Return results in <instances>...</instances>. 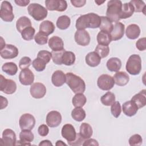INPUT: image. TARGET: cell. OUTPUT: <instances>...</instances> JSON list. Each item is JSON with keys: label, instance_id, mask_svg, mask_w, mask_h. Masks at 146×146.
Instances as JSON below:
<instances>
[{"label": "cell", "instance_id": "8fae6325", "mask_svg": "<svg viewBox=\"0 0 146 146\" xmlns=\"http://www.w3.org/2000/svg\"><path fill=\"white\" fill-rule=\"evenodd\" d=\"M46 9L50 11H64L67 7V3L63 0H46L45 1Z\"/></svg>", "mask_w": 146, "mask_h": 146}, {"label": "cell", "instance_id": "6125c7cd", "mask_svg": "<svg viewBox=\"0 0 146 146\" xmlns=\"http://www.w3.org/2000/svg\"><path fill=\"white\" fill-rule=\"evenodd\" d=\"M95 3L98 5H101L102 3H103L104 2H105V1H95Z\"/></svg>", "mask_w": 146, "mask_h": 146}, {"label": "cell", "instance_id": "94428289", "mask_svg": "<svg viewBox=\"0 0 146 146\" xmlns=\"http://www.w3.org/2000/svg\"><path fill=\"white\" fill-rule=\"evenodd\" d=\"M1 48H0V50H2L5 46L6 44H5V42L3 40V39L2 37H1Z\"/></svg>", "mask_w": 146, "mask_h": 146}, {"label": "cell", "instance_id": "cb8c5ba5", "mask_svg": "<svg viewBox=\"0 0 146 146\" xmlns=\"http://www.w3.org/2000/svg\"><path fill=\"white\" fill-rule=\"evenodd\" d=\"M101 59L100 56L95 51L88 53L85 58L86 63L92 67L98 66L101 62Z\"/></svg>", "mask_w": 146, "mask_h": 146}, {"label": "cell", "instance_id": "2e32d148", "mask_svg": "<svg viewBox=\"0 0 146 146\" xmlns=\"http://www.w3.org/2000/svg\"><path fill=\"white\" fill-rule=\"evenodd\" d=\"M125 26L123 23L117 22L113 25L112 29L110 32L111 40H117L120 39L124 34Z\"/></svg>", "mask_w": 146, "mask_h": 146}, {"label": "cell", "instance_id": "4dcf8cb0", "mask_svg": "<svg viewBox=\"0 0 146 146\" xmlns=\"http://www.w3.org/2000/svg\"><path fill=\"white\" fill-rule=\"evenodd\" d=\"M97 42L98 44L104 45V46H108V44L111 42V35L109 33L100 31L97 35Z\"/></svg>", "mask_w": 146, "mask_h": 146}, {"label": "cell", "instance_id": "f546056e", "mask_svg": "<svg viewBox=\"0 0 146 146\" xmlns=\"http://www.w3.org/2000/svg\"><path fill=\"white\" fill-rule=\"evenodd\" d=\"M30 26H31V22L28 17L25 16L20 17L16 22L17 30L20 33H21L24 29Z\"/></svg>", "mask_w": 146, "mask_h": 146}, {"label": "cell", "instance_id": "db71d44e", "mask_svg": "<svg viewBox=\"0 0 146 146\" xmlns=\"http://www.w3.org/2000/svg\"><path fill=\"white\" fill-rule=\"evenodd\" d=\"M70 2L75 7H83L86 3V0H71Z\"/></svg>", "mask_w": 146, "mask_h": 146}, {"label": "cell", "instance_id": "4fadbf2b", "mask_svg": "<svg viewBox=\"0 0 146 146\" xmlns=\"http://www.w3.org/2000/svg\"><path fill=\"white\" fill-rule=\"evenodd\" d=\"M30 92L34 98L40 99L43 98L45 95L46 93V88L45 86L41 83H34L32 84L30 87Z\"/></svg>", "mask_w": 146, "mask_h": 146}, {"label": "cell", "instance_id": "8d00e7d4", "mask_svg": "<svg viewBox=\"0 0 146 146\" xmlns=\"http://www.w3.org/2000/svg\"><path fill=\"white\" fill-rule=\"evenodd\" d=\"M70 18L67 15L59 17L56 21V26L60 30H66L70 26Z\"/></svg>", "mask_w": 146, "mask_h": 146}, {"label": "cell", "instance_id": "e575fe53", "mask_svg": "<svg viewBox=\"0 0 146 146\" xmlns=\"http://www.w3.org/2000/svg\"><path fill=\"white\" fill-rule=\"evenodd\" d=\"M87 102V99L83 93L76 94L72 98V103L75 107H82Z\"/></svg>", "mask_w": 146, "mask_h": 146}, {"label": "cell", "instance_id": "ac0fdd59", "mask_svg": "<svg viewBox=\"0 0 146 146\" xmlns=\"http://www.w3.org/2000/svg\"><path fill=\"white\" fill-rule=\"evenodd\" d=\"M61 133L63 137L64 138L68 143L74 141L76 136V132L75 128L70 124H66L63 126Z\"/></svg>", "mask_w": 146, "mask_h": 146}, {"label": "cell", "instance_id": "c3c4849f", "mask_svg": "<svg viewBox=\"0 0 146 146\" xmlns=\"http://www.w3.org/2000/svg\"><path fill=\"white\" fill-rule=\"evenodd\" d=\"M131 146H139L142 144L143 139L139 134H135L130 137L128 140Z\"/></svg>", "mask_w": 146, "mask_h": 146}, {"label": "cell", "instance_id": "8992f818", "mask_svg": "<svg viewBox=\"0 0 146 146\" xmlns=\"http://www.w3.org/2000/svg\"><path fill=\"white\" fill-rule=\"evenodd\" d=\"M0 17L5 22H11L14 19V15L13 14V8L9 2L4 1L2 2L0 9Z\"/></svg>", "mask_w": 146, "mask_h": 146}, {"label": "cell", "instance_id": "b9f144b4", "mask_svg": "<svg viewBox=\"0 0 146 146\" xmlns=\"http://www.w3.org/2000/svg\"><path fill=\"white\" fill-rule=\"evenodd\" d=\"M95 52H96L101 58H104L108 55L110 52V48L108 46L98 44L95 48Z\"/></svg>", "mask_w": 146, "mask_h": 146}, {"label": "cell", "instance_id": "52a82bcc", "mask_svg": "<svg viewBox=\"0 0 146 146\" xmlns=\"http://www.w3.org/2000/svg\"><path fill=\"white\" fill-rule=\"evenodd\" d=\"M0 90L6 94H13L17 90L15 82L11 79H6L2 75H0Z\"/></svg>", "mask_w": 146, "mask_h": 146}, {"label": "cell", "instance_id": "5bb4252c", "mask_svg": "<svg viewBox=\"0 0 146 146\" xmlns=\"http://www.w3.org/2000/svg\"><path fill=\"white\" fill-rule=\"evenodd\" d=\"M62 121V116L60 112L56 111L49 112L46 116V123L50 127H56Z\"/></svg>", "mask_w": 146, "mask_h": 146}, {"label": "cell", "instance_id": "603a6c76", "mask_svg": "<svg viewBox=\"0 0 146 146\" xmlns=\"http://www.w3.org/2000/svg\"><path fill=\"white\" fill-rule=\"evenodd\" d=\"M115 83L119 86H125L129 82V75L123 71H117L113 76Z\"/></svg>", "mask_w": 146, "mask_h": 146}, {"label": "cell", "instance_id": "9a60e30c", "mask_svg": "<svg viewBox=\"0 0 146 146\" xmlns=\"http://www.w3.org/2000/svg\"><path fill=\"white\" fill-rule=\"evenodd\" d=\"M76 43L82 46L89 44L90 42V36L88 33L85 30H77L74 35Z\"/></svg>", "mask_w": 146, "mask_h": 146}, {"label": "cell", "instance_id": "f5cc1de1", "mask_svg": "<svg viewBox=\"0 0 146 146\" xmlns=\"http://www.w3.org/2000/svg\"><path fill=\"white\" fill-rule=\"evenodd\" d=\"M38 132L40 136L44 137L48 135L49 132V129L47 125L42 124L38 127Z\"/></svg>", "mask_w": 146, "mask_h": 146}, {"label": "cell", "instance_id": "9c48e42d", "mask_svg": "<svg viewBox=\"0 0 146 146\" xmlns=\"http://www.w3.org/2000/svg\"><path fill=\"white\" fill-rule=\"evenodd\" d=\"M19 124L21 130H31L35 126V119L30 113H24L20 117Z\"/></svg>", "mask_w": 146, "mask_h": 146}, {"label": "cell", "instance_id": "83f0119b", "mask_svg": "<svg viewBox=\"0 0 146 146\" xmlns=\"http://www.w3.org/2000/svg\"><path fill=\"white\" fill-rule=\"evenodd\" d=\"M54 23L50 21H44L42 22L39 26V31L46 35L47 36L51 34L55 30Z\"/></svg>", "mask_w": 146, "mask_h": 146}, {"label": "cell", "instance_id": "f6af8a7d", "mask_svg": "<svg viewBox=\"0 0 146 146\" xmlns=\"http://www.w3.org/2000/svg\"><path fill=\"white\" fill-rule=\"evenodd\" d=\"M35 42L39 45L45 44L47 43L48 41V36L44 34L43 33L39 31L35 36H34Z\"/></svg>", "mask_w": 146, "mask_h": 146}, {"label": "cell", "instance_id": "7bdbcfd3", "mask_svg": "<svg viewBox=\"0 0 146 146\" xmlns=\"http://www.w3.org/2000/svg\"><path fill=\"white\" fill-rule=\"evenodd\" d=\"M32 65L36 71L40 72L45 69L46 63L42 59L36 58L33 61Z\"/></svg>", "mask_w": 146, "mask_h": 146}, {"label": "cell", "instance_id": "4316f807", "mask_svg": "<svg viewBox=\"0 0 146 146\" xmlns=\"http://www.w3.org/2000/svg\"><path fill=\"white\" fill-rule=\"evenodd\" d=\"M106 66L109 71L111 72H117L121 68V62L117 58H111L107 60Z\"/></svg>", "mask_w": 146, "mask_h": 146}, {"label": "cell", "instance_id": "d6986e66", "mask_svg": "<svg viewBox=\"0 0 146 146\" xmlns=\"http://www.w3.org/2000/svg\"><path fill=\"white\" fill-rule=\"evenodd\" d=\"M34 138V134L31 130H22L19 133V140L18 141V145H30L31 142Z\"/></svg>", "mask_w": 146, "mask_h": 146}, {"label": "cell", "instance_id": "e0dca14e", "mask_svg": "<svg viewBox=\"0 0 146 146\" xmlns=\"http://www.w3.org/2000/svg\"><path fill=\"white\" fill-rule=\"evenodd\" d=\"M19 80L24 86L31 85L34 80V75L28 68L21 70L19 75Z\"/></svg>", "mask_w": 146, "mask_h": 146}, {"label": "cell", "instance_id": "74e56055", "mask_svg": "<svg viewBox=\"0 0 146 146\" xmlns=\"http://www.w3.org/2000/svg\"><path fill=\"white\" fill-rule=\"evenodd\" d=\"M86 112L81 107H75L71 112L72 117L77 121H82L86 117Z\"/></svg>", "mask_w": 146, "mask_h": 146}, {"label": "cell", "instance_id": "9f6ffc18", "mask_svg": "<svg viewBox=\"0 0 146 146\" xmlns=\"http://www.w3.org/2000/svg\"><path fill=\"white\" fill-rule=\"evenodd\" d=\"M14 2L18 6L22 7L26 6L30 2L29 0H15Z\"/></svg>", "mask_w": 146, "mask_h": 146}, {"label": "cell", "instance_id": "d6a6232c", "mask_svg": "<svg viewBox=\"0 0 146 146\" xmlns=\"http://www.w3.org/2000/svg\"><path fill=\"white\" fill-rule=\"evenodd\" d=\"M75 61V55L71 51H65L62 56V63L66 66H71Z\"/></svg>", "mask_w": 146, "mask_h": 146}, {"label": "cell", "instance_id": "6da1fadb", "mask_svg": "<svg viewBox=\"0 0 146 146\" xmlns=\"http://www.w3.org/2000/svg\"><path fill=\"white\" fill-rule=\"evenodd\" d=\"M101 18L98 14L90 13L80 16L76 21L75 27L77 30H84L86 28L96 29L99 27Z\"/></svg>", "mask_w": 146, "mask_h": 146}, {"label": "cell", "instance_id": "d4e9b609", "mask_svg": "<svg viewBox=\"0 0 146 146\" xmlns=\"http://www.w3.org/2000/svg\"><path fill=\"white\" fill-rule=\"evenodd\" d=\"M145 90H143L138 94H135L132 98L131 101L133 102L138 108H141L146 105V94Z\"/></svg>", "mask_w": 146, "mask_h": 146}, {"label": "cell", "instance_id": "ffe728a7", "mask_svg": "<svg viewBox=\"0 0 146 146\" xmlns=\"http://www.w3.org/2000/svg\"><path fill=\"white\" fill-rule=\"evenodd\" d=\"M48 44L49 47L53 51H59L64 50L63 41L62 38L58 36H54L50 38Z\"/></svg>", "mask_w": 146, "mask_h": 146}, {"label": "cell", "instance_id": "d590c367", "mask_svg": "<svg viewBox=\"0 0 146 146\" xmlns=\"http://www.w3.org/2000/svg\"><path fill=\"white\" fill-rule=\"evenodd\" d=\"M101 23L99 28L101 31H104L110 33L112 29L113 24L112 21L107 17L101 16Z\"/></svg>", "mask_w": 146, "mask_h": 146}, {"label": "cell", "instance_id": "60d3db41", "mask_svg": "<svg viewBox=\"0 0 146 146\" xmlns=\"http://www.w3.org/2000/svg\"><path fill=\"white\" fill-rule=\"evenodd\" d=\"M35 30L32 26L28 27L24 29L21 33L22 38L25 40H31L33 39Z\"/></svg>", "mask_w": 146, "mask_h": 146}, {"label": "cell", "instance_id": "484cf974", "mask_svg": "<svg viewBox=\"0 0 146 146\" xmlns=\"http://www.w3.org/2000/svg\"><path fill=\"white\" fill-rule=\"evenodd\" d=\"M125 34L128 38L135 39L138 38L140 34V29L139 26L136 24H131L127 27Z\"/></svg>", "mask_w": 146, "mask_h": 146}, {"label": "cell", "instance_id": "5b68a950", "mask_svg": "<svg viewBox=\"0 0 146 146\" xmlns=\"http://www.w3.org/2000/svg\"><path fill=\"white\" fill-rule=\"evenodd\" d=\"M27 11L30 16L35 20L40 21L43 20L47 16V10L39 3H33L29 5Z\"/></svg>", "mask_w": 146, "mask_h": 146}, {"label": "cell", "instance_id": "ee69618b", "mask_svg": "<svg viewBox=\"0 0 146 146\" xmlns=\"http://www.w3.org/2000/svg\"><path fill=\"white\" fill-rule=\"evenodd\" d=\"M111 112L112 115L116 118H117L120 116L121 112V108L120 103L119 102H114L111 104Z\"/></svg>", "mask_w": 146, "mask_h": 146}, {"label": "cell", "instance_id": "7402d4cb", "mask_svg": "<svg viewBox=\"0 0 146 146\" xmlns=\"http://www.w3.org/2000/svg\"><path fill=\"white\" fill-rule=\"evenodd\" d=\"M66 75L61 70H56L52 75L51 82L55 87L63 86L66 83Z\"/></svg>", "mask_w": 146, "mask_h": 146}, {"label": "cell", "instance_id": "3957f363", "mask_svg": "<svg viewBox=\"0 0 146 146\" xmlns=\"http://www.w3.org/2000/svg\"><path fill=\"white\" fill-rule=\"evenodd\" d=\"M122 5L121 1L119 0H111L108 2L106 15L112 22H117L120 19Z\"/></svg>", "mask_w": 146, "mask_h": 146}, {"label": "cell", "instance_id": "7c38bea8", "mask_svg": "<svg viewBox=\"0 0 146 146\" xmlns=\"http://www.w3.org/2000/svg\"><path fill=\"white\" fill-rule=\"evenodd\" d=\"M0 50L1 56L5 59H13L17 57L19 53L17 47L10 44H6L5 46Z\"/></svg>", "mask_w": 146, "mask_h": 146}, {"label": "cell", "instance_id": "91938a15", "mask_svg": "<svg viewBox=\"0 0 146 146\" xmlns=\"http://www.w3.org/2000/svg\"><path fill=\"white\" fill-rule=\"evenodd\" d=\"M55 145L57 146H60V145H67L66 144H65L63 141L62 140H58L56 143H55Z\"/></svg>", "mask_w": 146, "mask_h": 146}, {"label": "cell", "instance_id": "680465c9", "mask_svg": "<svg viewBox=\"0 0 146 146\" xmlns=\"http://www.w3.org/2000/svg\"><path fill=\"white\" fill-rule=\"evenodd\" d=\"M39 146H41V145H43V146H45V145H52V144L51 143V141L50 140H44L42 141L39 144Z\"/></svg>", "mask_w": 146, "mask_h": 146}, {"label": "cell", "instance_id": "30bf717a", "mask_svg": "<svg viewBox=\"0 0 146 146\" xmlns=\"http://www.w3.org/2000/svg\"><path fill=\"white\" fill-rule=\"evenodd\" d=\"M17 137L14 131L11 129H6L3 131L2 137L0 144L3 145L14 146L16 145Z\"/></svg>", "mask_w": 146, "mask_h": 146}, {"label": "cell", "instance_id": "11a10c76", "mask_svg": "<svg viewBox=\"0 0 146 146\" xmlns=\"http://www.w3.org/2000/svg\"><path fill=\"white\" fill-rule=\"evenodd\" d=\"M83 145H99L98 141L94 139H88L86 140H84Z\"/></svg>", "mask_w": 146, "mask_h": 146}, {"label": "cell", "instance_id": "1f68e13d", "mask_svg": "<svg viewBox=\"0 0 146 146\" xmlns=\"http://www.w3.org/2000/svg\"><path fill=\"white\" fill-rule=\"evenodd\" d=\"M80 135L84 139H90L93 133L91 126L86 123H83L80 127Z\"/></svg>", "mask_w": 146, "mask_h": 146}, {"label": "cell", "instance_id": "f907efd6", "mask_svg": "<svg viewBox=\"0 0 146 146\" xmlns=\"http://www.w3.org/2000/svg\"><path fill=\"white\" fill-rule=\"evenodd\" d=\"M84 141V139L81 136L80 133H76V136L75 139L71 142H68V144L71 146H78L82 145L83 142Z\"/></svg>", "mask_w": 146, "mask_h": 146}, {"label": "cell", "instance_id": "816d5d0a", "mask_svg": "<svg viewBox=\"0 0 146 146\" xmlns=\"http://www.w3.org/2000/svg\"><path fill=\"white\" fill-rule=\"evenodd\" d=\"M136 47L139 51H144L146 49V38L139 39L136 43Z\"/></svg>", "mask_w": 146, "mask_h": 146}, {"label": "cell", "instance_id": "f1b7e54d", "mask_svg": "<svg viewBox=\"0 0 146 146\" xmlns=\"http://www.w3.org/2000/svg\"><path fill=\"white\" fill-rule=\"evenodd\" d=\"M134 13V8L129 3H125L122 5L120 19H127L132 15Z\"/></svg>", "mask_w": 146, "mask_h": 146}, {"label": "cell", "instance_id": "6f0895ef", "mask_svg": "<svg viewBox=\"0 0 146 146\" xmlns=\"http://www.w3.org/2000/svg\"><path fill=\"white\" fill-rule=\"evenodd\" d=\"M0 98H1V110H2L7 106L8 101L6 98L3 97L2 96H1Z\"/></svg>", "mask_w": 146, "mask_h": 146}, {"label": "cell", "instance_id": "bcb514c9", "mask_svg": "<svg viewBox=\"0 0 146 146\" xmlns=\"http://www.w3.org/2000/svg\"><path fill=\"white\" fill-rule=\"evenodd\" d=\"M37 58L42 59L47 64L50 61L52 58L51 52L46 50H40L38 53Z\"/></svg>", "mask_w": 146, "mask_h": 146}, {"label": "cell", "instance_id": "f35d334b", "mask_svg": "<svg viewBox=\"0 0 146 146\" xmlns=\"http://www.w3.org/2000/svg\"><path fill=\"white\" fill-rule=\"evenodd\" d=\"M115 95L111 92H107L104 94L100 98L102 103L106 106H110L115 102Z\"/></svg>", "mask_w": 146, "mask_h": 146}, {"label": "cell", "instance_id": "ab89813d", "mask_svg": "<svg viewBox=\"0 0 146 146\" xmlns=\"http://www.w3.org/2000/svg\"><path fill=\"white\" fill-rule=\"evenodd\" d=\"M129 3L133 6L134 8V12H142L144 14H145V4L143 1L139 0H132Z\"/></svg>", "mask_w": 146, "mask_h": 146}, {"label": "cell", "instance_id": "7dc6e473", "mask_svg": "<svg viewBox=\"0 0 146 146\" xmlns=\"http://www.w3.org/2000/svg\"><path fill=\"white\" fill-rule=\"evenodd\" d=\"M65 50L59 51H52L51 55H52V59L53 62L58 65H61L62 64V56L63 54V52L65 51Z\"/></svg>", "mask_w": 146, "mask_h": 146}, {"label": "cell", "instance_id": "ba28073f", "mask_svg": "<svg viewBox=\"0 0 146 146\" xmlns=\"http://www.w3.org/2000/svg\"><path fill=\"white\" fill-rule=\"evenodd\" d=\"M98 87L104 91H108L113 88L115 81L113 77L108 74H102L98 79Z\"/></svg>", "mask_w": 146, "mask_h": 146}, {"label": "cell", "instance_id": "44dd1931", "mask_svg": "<svg viewBox=\"0 0 146 146\" xmlns=\"http://www.w3.org/2000/svg\"><path fill=\"white\" fill-rule=\"evenodd\" d=\"M138 109L139 108L136 104L131 100L124 103L122 106L123 113L129 117L134 116L137 113Z\"/></svg>", "mask_w": 146, "mask_h": 146}, {"label": "cell", "instance_id": "836d02e7", "mask_svg": "<svg viewBox=\"0 0 146 146\" xmlns=\"http://www.w3.org/2000/svg\"><path fill=\"white\" fill-rule=\"evenodd\" d=\"M2 70L7 75L13 76L16 74L18 71V67L14 62H7L3 64Z\"/></svg>", "mask_w": 146, "mask_h": 146}, {"label": "cell", "instance_id": "681fc988", "mask_svg": "<svg viewBox=\"0 0 146 146\" xmlns=\"http://www.w3.org/2000/svg\"><path fill=\"white\" fill-rule=\"evenodd\" d=\"M31 64V60L28 56H23L19 62V67L21 69L27 68Z\"/></svg>", "mask_w": 146, "mask_h": 146}, {"label": "cell", "instance_id": "277c9868", "mask_svg": "<svg viewBox=\"0 0 146 146\" xmlns=\"http://www.w3.org/2000/svg\"><path fill=\"white\" fill-rule=\"evenodd\" d=\"M127 71L131 75H136L139 74L141 70V59L137 54L131 55L126 63Z\"/></svg>", "mask_w": 146, "mask_h": 146}, {"label": "cell", "instance_id": "7a4b0ae2", "mask_svg": "<svg viewBox=\"0 0 146 146\" xmlns=\"http://www.w3.org/2000/svg\"><path fill=\"white\" fill-rule=\"evenodd\" d=\"M66 83L73 91L74 93H83L86 90L84 81L79 76L72 72H67L66 74Z\"/></svg>", "mask_w": 146, "mask_h": 146}]
</instances>
